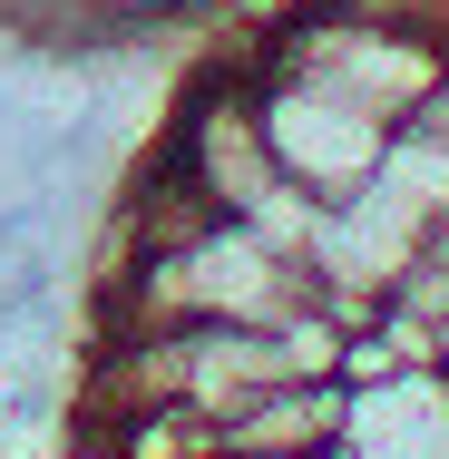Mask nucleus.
<instances>
[{"instance_id":"obj_1","label":"nucleus","mask_w":449,"mask_h":459,"mask_svg":"<svg viewBox=\"0 0 449 459\" xmlns=\"http://www.w3.org/2000/svg\"><path fill=\"white\" fill-rule=\"evenodd\" d=\"M205 10H215V0H205Z\"/></svg>"}]
</instances>
